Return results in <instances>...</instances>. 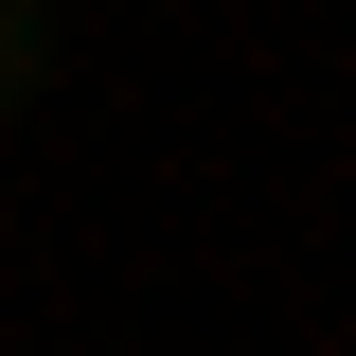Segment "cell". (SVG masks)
Masks as SVG:
<instances>
[{"label": "cell", "mask_w": 356, "mask_h": 356, "mask_svg": "<svg viewBox=\"0 0 356 356\" xmlns=\"http://www.w3.org/2000/svg\"><path fill=\"white\" fill-rule=\"evenodd\" d=\"M18 72H36V36H18V18H0V89H18Z\"/></svg>", "instance_id": "cell-1"}]
</instances>
